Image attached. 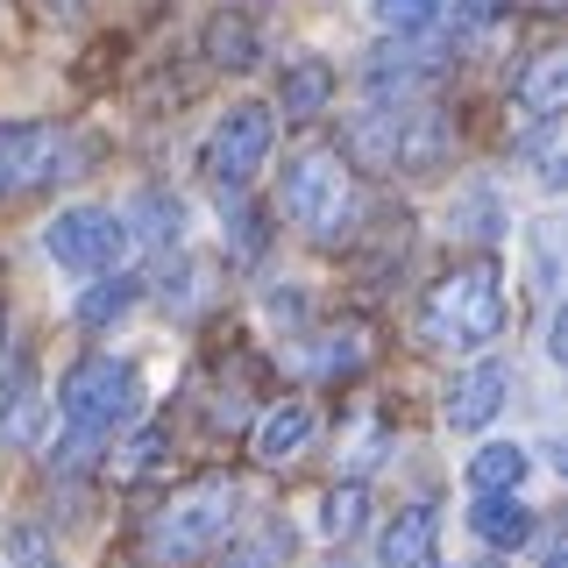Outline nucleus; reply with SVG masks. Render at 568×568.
<instances>
[{"instance_id":"1","label":"nucleus","mask_w":568,"mask_h":568,"mask_svg":"<svg viewBox=\"0 0 568 568\" xmlns=\"http://www.w3.org/2000/svg\"><path fill=\"white\" fill-rule=\"evenodd\" d=\"M419 334L448 355H484L505 334V277L497 263H455L440 284H426L419 298Z\"/></svg>"},{"instance_id":"2","label":"nucleus","mask_w":568,"mask_h":568,"mask_svg":"<svg viewBox=\"0 0 568 568\" xmlns=\"http://www.w3.org/2000/svg\"><path fill=\"white\" fill-rule=\"evenodd\" d=\"M277 206L292 227H306L313 242H348L355 235V178H348V156L342 150H298L292 164L277 171Z\"/></svg>"},{"instance_id":"3","label":"nucleus","mask_w":568,"mask_h":568,"mask_svg":"<svg viewBox=\"0 0 568 568\" xmlns=\"http://www.w3.org/2000/svg\"><path fill=\"white\" fill-rule=\"evenodd\" d=\"M58 413L79 434H121V426L142 419V377L114 355H85L58 377Z\"/></svg>"},{"instance_id":"4","label":"nucleus","mask_w":568,"mask_h":568,"mask_svg":"<svg viewBox=\"0 0 568 568\" xmlns=\"http://www.w3.org/2000/svg\"><path fill=\"white\" fill-rule=\"evenodd\" d=\"M227 526H235V484L206 476V484H192L185 497H171L150 540H156V555H171V561H200V555H213V540H221Z\"/></svg>"},{"instance_id":"5","label":"nucleus","mask_w":568,"mask_h":568,"mask_svg":"<svg viewBox=\"0 0 568 568\" xmlns=\"http://www.w3.org/2000/svg\"><path fill=\"white\" fill-rule=\"evenodd\" d=\"M271 135H277V114H271V106H256V100L227 106V114L213 121L206 150H200V171H206L221 192H242L248 178L263 171V156H271Z\"/></svg>"},{"instance_id":"6","label":"nucleus","mask_w":568,"mask_h":568,"mask_svg":"<svg viewBox=\"0 0 568 568\" xmlns=\"http://www.w3.org/2000/svg\"><path fill=\"white\" fill-rule=\"evenodd\" d=\"M129 242H135V227H129V213H114V206H64L58 221L43 227V248L64 263V271H114L121 256H129Z\"/></svg>"},{"instance_id":"7","label":"nucleus","mask_w":568,"mask_h":568,"mask_svg":"<svg viewBox=\"0 0 568 568\" xmlns=\"http://www.w3.org/2000/svg\"><path fill=\"white\" fill-rule=\"evenodd\" d=\"M440 50L426 43V36H390L384 50H369V64H363V85H369V100H419L426 85L440 79Z\"/></svg>"},{"instance_id":"8","label":"nucleus","mask_w":568,"mask_h":568,"mask_svg":"<svg viewBox=\"0 0 568 568\" xmlns=\"http://www.w3.org/2000/svg\"><path fill=\"white\" fill-rule=\"evenodd\" d=\"M448 156H455V114L405 100L398 106V135H390V171L434 178V171H448Z\"/></svg>"},{"instance_id":"9","label":"nucleus","mask_w":568,"mask_h":568,"mask_svg":"<svg viewBox=\"0 0 568 568\" xmlns=\"http://www.w3.org/2000/svg\"><path fill=\"white\" fill-rule=\"evenodd\" d=\"M505 398H511V369L497 363V355H476V363L448 384V398H440V419H448L455 434H484V426L505 413Z\"/></svg>"},{"instance_id":"10","label":"nucleus","mask_w":568,"mask_h":568,"mask_svg":"<svg viewBox=\"0 0 568 568\" xmlns=\"http://www.w3.org/2000/svg\"><path fill=\"white\" fill-rule=\"evenodd\" d=\"M64 156L58 129H43V121H0V192H22L36 178H50Z\"/></svg>"},{"instance_id":"11","label":"nucleus","mask_w":568,"mask_h":568,"mask_svg":"<svg viewBox=\"0 0 568 568\" xmlns=\"http://www.w3.org/2000/svg\"><path fill=\"white\" fill-rule=\"evenodd\" d=\"M313 405H298V398H284V405H271V413L256 419V434H248V455L263 462V469H284V462H298L313 448Z\"/></svg>"},{"instance_id":"12","label":"nucleus","mask_w":568,"mask_h":568,"mask_svg":"<svg viewBox=\"0 0 568 568\" xmlns=\"http://www.w3.org/2000/svg\"><path fill=\"white\" fill-rule=\"evenodd\" d=\"M469 532H476L484 547H497V555H519V547L532 540V505H526L519 490H476Z\"/></svg>"},{"instance_id":"13","label":"nucleus","mask_w":568,"mask_h":568,"mask_svg":"<svg viewBox=\"0 0 568 568\" xmlns=\"http://www.w3.org/2000/svg\"><path fill=\"white\" fill-rule=\"evenodd\" d=\"M511 106H519L526 121L561 114L568 106V50H540V58H526L511 71Z\"/></svg>"},{"instance_id":"14","label":"nucleus","mask_w":568,"mask_h":568,"mask_svg":"<svg viewBox=\"0 0 568 568\" xmlns=\"http://www.w3.org/2000/svg\"><path fill=\"white\" fill-rule=\"evenodd\" d=\"M200 58H206L213 71H256L263 36H256V22H248L242 8H213L206 29H200Z\"/></svg>"},{"instance_id":"15","label":"nucleus","mask_w":568,"mask_h":568,"mask_svg":"<svg viewBox=\"0 0 568 568\" xmlns=\"http://www.w3.org/2000/svg\"><path fill=\"white\" fill-rule=\"evenodd\" d=\"M434 547H440V511L434 505H405L398 519L384 526L377 561L384 568H434Z\"/></svg>"},{"instance_id":"16","label":"nucleus","mask_w":568,"mask_h":568,"mask_svg":"<svg viewBox=\"0 0 568 568\" xmlns=\"http://www.w3.org/2000/svg\"><path fill=\"white\" fill-rule=\"evenodd\" d=\"M334 64L327 58H292L284 64V79H277V114L284 121H313V114H327V100H334Z\"/></svg>"},{"instance_id":"17","label":"nucleus","mask_w":568,"mask_h":568,"mask_svg":"<svg viewBox=\"0 0 568 568\" xmlns=\"http://www.w3.org/2000/svg\"><path fill=\"white\" fill-rule=\"evenodd\" d=\"M448 227H455V235H469V242H497L511 227V213H505V200H497L490 185H462L455 200H448Z\"/></svg>"},{"instance_id":"18","label":"nucleus","mask_w":568,"mask_h":568,"mask_svg":"<svg viewBox=\"0 0 568 568\" xmlns=\"http://www.w3.org/2000/svg\"><path fill=\"white\" fill-rule=\"evenodd\" d=\"M93 277H100V284H85V292H79L71 320H79V327H114V320L135 306L142 284H135V277H121V271H93Z\"/></svg>"},{"instance_id":"19","label":"nucleus","mask_w":568,"mask_h":568,"mask_svg":"<svg viewBox=\"0 0 568 568\" xmlns=\"http://www.w3.org/2000/svg\"><path fill=\"white\" fill-rule=\"evenodd\" d=\"M532 469V455L519 448V440H484V448L469 455V484L476 490H519Z\"/></svg>"},{"instance_id":"20","label":"nucleus","mask_w":568,"mask_h":568,"mask_svg":"<svg viewBox=\"0 0 568 568\" xmlns=\"http://www.w3.org/2000/svg\"><path fill=\"white\" fill-rule=\"evenodd\" d=\"M519 156H526V171L532 178H540V185L547 192H561V164H568V150H561V114H540V121H532V129L519 135Z\"/></svg>"},{"instance_id":"21","label":"nucleus","mask_w":568,"mask_h":568,"mask_svg":"<svg viewBox=\"0 0 568 568\" xmlns=\"http://www.w3.org/2000/svg\"><path fill=\"white\" fill-rule=\"evenodd\" d=\"M320 377H355V369L369 363V327L363 320H348V327H334V334H320Z\"/></svg>"},{"instance_id":"22","label":"nucleus","mask_w":568,"mask_h":568,"mask_svg":"<svg viewBox=\"0 0 568 568\" xmlns=\"http://www.w3.org/2000/svg\"><path fill=\"white\" fill-rule=\"evenodd\" d=\"M526 263H532V292L555 306V292H561V227L555 221H532L526 227Z\"/></svg>"},{"instance_id":"23","label":"nucleus","mask_w":568,"mask_h":568,"mask_svg":"<svg viewBox=\"0 0 568 568\" xmlns=\"http://www.w3.org/2000/svg\"><path fill=\"white\" fill-rule=\"evenodd\" d=\"M440 0H369V22L384 36H434L440 29Z\"/></svg>"},{"instance_id":"24","label":"nucleus","mask_w":568,"mask_h":568,"mask_svg":"<svg viewBox=\"0 0 568 568\" xmlns=\"http://www.w3.org/2000/svg\"><path fill=\"white\" fill-rule=\"evenodd\" d=\"M135 221H142V242H150V248H178V242H185V206L164 200V192H142Z\"/></svg>"},{"instance_id":"25","label":"nucleus","mask_w":568,"mask_h":568,"mask_svg":"<svg viewBox=\"0 0 568 568\" xmlns=\"http://www.w3.org/2000/svg\"><path fill=\"white\" fill-rule=\"evenodd\" d=\"M363 519H369V490L363 484H342V490L327 497V519H320V526H327V540H355Z\"/></svg>"},{"instance_id":"26","label":"nucleus","mask_w":568,"mask_h":568,"mask_svg":"<svg viewBox=\"0 0 568 568\" xmlns=\"http://www.w3.org/2000/svg\"><path fill=\"white\" fill-rule=\"evenodd\" d=\"M164 448H171V434H164V426H142V434L129 440V448L114 455V476H129V484H135V476L164 469Z\"/></svg>"},{"instance_id":"27","label":"nucleus","mask_w":568,"mask_h":568,"mask_svg":"<svg viewBox=\"0 0 568 568\" xmlns=\"http://www.w3.org/2000/svg\"><path fill=\"white\" fill-rule=\"evenodd\" d=\"M221 200H235V206H227V248H235V256H263V242H271L263 213L242 206V192H221Z\"/></svg>"},{"instance_id":"28","label":"nucleus","mask_w":568,"mask_h":568,"mask_svg":"<svg viewBox=\"0 0 568 568\" xmlns=\"http://www.w3.org/2000/svg\"><path fill=\"white\" fill-rule=\"evenodd\" d=\"M505 29V0H462L455 8V43H484Z\"/></svg>"},{"instance_id":"29","label":"nucleus","mask_w":568,"mask_h":568,"mask_svg":"<svg viewBox=\"0 0 568 568\" xmlns=\"http://www.w3.org/2000/svg\"><path fill=\"white\" fill-rule=\"evenodd\" d=\"M284 555H292V532H263V540H248L235 547L221 568H284Z\"/></svg>"},{"instance_id":"30","label":"nucleus","mask_w":568,"mask_h":568,"mask_svg":"<svg viewBox=\"0 0 568 568\" xmlns=\"http://www.w3.org/2000/svg\"><path fill=\"white\" fill-rule=\"evenodd\" d=\"M8 568H58V555H50V540L43 532H8Z\"/></svg>"},{"instance_id":"31","label":"nucleus","mask_w":568,"mask_h":568,"mask_svg":"<svg viewBox=\"0 0 568 568\" xmlns=\"http://www.w3.org/2000/svg\"><path fill=\"white\" fill-rule=\"evenodd\" d=\"M263 306H271V320H306V298H298V292H271Z\"/></svg>"},{"instance_id":"32","label":"nucleus","mask_w":568,"mask_h":568,"mask_svg":"<svg viewBox=\"0 0 568 568\" xmlns=\"http://www.w3.org/2000/svg\"><path fill=\"white\" fill-rule=\"evenodd\" d=\"M36 8H43L50 22H79V14H85V0H36Z\"/></svg>"},{"instance_id":"33","label":"nucleus","mask_w":568,"mask_h":568,"mask_svg":"<svg viewBox=\"0 0 568 568\" xmlns=\"http://www.w3.org/2000/svg\"><path fill=\"white\" fill-rule=\"evenodd\" d=\"M547 568H568V555H561V547H555V555H547Z\"/></svg>"},{"instance_id":"34","label":"nucleus","mask_w":568,"mask_h":568,"mask_svg":"<svg viewBox=\"0 0 568 568\" xmlns=\"http://www.w3.org/2000/svg\"><path fill=\"white\" fill-rule=\"evenodd\" d=\"M0 355H8V320H0Z\"/></svg>"},{"instance_id":"35","label":"nucleus","mask_w":568,"mask_h":568,"mask_svg":"<svg viewBox=\"0 0 568 568\" xmlns=\"http://www.w3.org/2000/svg\"><path fill=\"white\" fill-rule=\"evenodd\" d=\"M540 8H561V0H540Z\"/></svg>"},{"instance_id":"36","label":"nucleus","mask_w":568,"mask_h":568,"mask_svg":"<svg viewBox=\"0 0 568 568\" xmlns=\"http://www.w3.org/2000/svg\"><path fill=\"white\" fill-rule=\"evenodd\" d=\"M0 434H8V426H0Z\"/></svg>"}]
</instances>
